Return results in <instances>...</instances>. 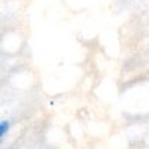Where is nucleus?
Wrapping results in <instances>:
<instances>
[{
	"mask_svg": "<svg viewBox=\"0 0 149 149\" xmlns=\"http://www.w3.org/2000/svg\"><path fill=\"white\" fill-rule=\"evenodd\" d=\"M9 128H10V122L8 119L0 121V137H5V136L8 134V131H9Z\"/></svg>",
	"mask_w": 149,
	"mask_h": 149,
	"instance_id": "nucleus-1",
	"label": "nucleus"
}]
</instances>
